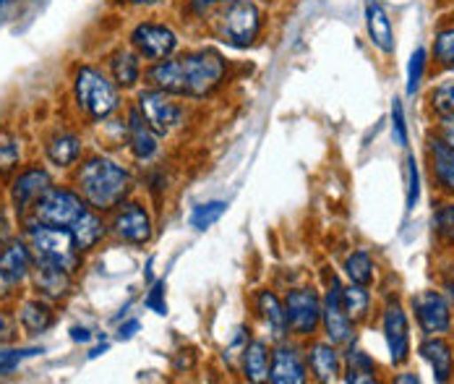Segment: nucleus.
<instances>
[{"mask_svg": "<svg viewBox=\"0 0 454 384\" xmlns=\"http://www.w3.org/2000/svg\"><path fill=\"white\" fill-rule=\"evenodd\" d=\"M368 306H371V295H368V288L365 286H356L350 283L348 288H342V309L345 314L358 325L368 317Z\"/></svg>", "mask_w": 454, "mask_h": 384, "instance_id": "29", "label": "nucleus"}, {"mask_svg": "<svg viewBox=\"0 0 454 384\" xmlns=\"http://www.w3.org/2000/svg\"><path fill=\"white\" fill-rule=\"evenodd\" d=\"M29 240L32 248L37 251V259L43 262H52L63 270H71L76 264V243L71 231L66 228H52V225H35L29 228Z\"/></svg>", "mask_w": 454, "mask_h": 384, "instance_id": "7", "label": "nucleus"}, {"mask_svg": "<svg viewBox=\"0 0 454 384\" xmlns=\"http://www.w3.org/2000/svg\"><path fill=\"white\" fill-rule=\"evenodd\" d=\"M321 325L332 345H348L356 337V322L342 309V286L337 278H332L326 295L321 301Z\"/></svg>", "mask_w": 454, "mask_h": 384, "instance_id": "10", "label": "nucleus"}, {"mask_svg": "<svg viewBox=\"0 0 454 384\" xmlns=\"http://www.w3.org/2000/svg\"><path fill=\"white\" fill-rule=\"evenodd\" d=\"M8 236V223H5V215H3V209H0V243L5 240Z\"/></svg>", "mask_w": 454, "mask_h": 384, "instance_id": "47", "label": "nucleus"}, {"mask_svg": "<svg viewBox=\"0 0 454 384\" xmlns=\"http://www.w3.org/2000/svg\"><path fill=\"white\" fill-rule=\"evenodd\" d=\"M144 306L149 309V311H154V314H168V301H165V280H157L152 290H149V295L144 298Z\"/></svg>", "mask_w": 454, "mask_h": 384, "instance_id": "39", "label": "nucleus"}, {"mask_svg": "<svg viewBox=\"0 0 454 384\" xmlns=\"http://www.w3.org/2000/svg\"><path fill=\"white\" fill-rule=\"evenodd\" d=\"M43 353V348H27V350H19V348H11V350H0V377L11 374L24 358H32Z\"/></svg>", "mask_w": 454, "mask_h": 384, "instance_id": "38", "label": "nucleus"}, {"mask_svg": "<svg viewBox=\"0 0 454 384\" xmlns=\"http://www.w3.org/2000/svg\"><path fill=\"white\" fill-rule=\"evenodd\" d=\"M79 186L94 209H113L131 189V176L107 157H91L79 170Z\"/></svg>", "mask_w": 454, "mask_h": 384, "instance_id": "2", "label": "nucleus"}, {"mask_svg": "<svg viewBox=\"0 0 454 384\" xmlns=\"http://www.w3.org/2000/svg\"><path fill=\"white\" fill-rule=\"evenodd\" d=\"M345 275L350 278V283H356V286H371L373 283V259H371V254L364 251V248H358V251H353L348 259H345Z\"/></svg>", "mask_w": 454, "mask_h": 384, "instance_id": "30", "label": "nucleus"}, {"mask_svg": "<svg viewBox=\"0 0 454 384\" xmlns=\"http://www.w3.org/2000/svg\"><path fill=\"white\" fill-rule=\"evenodd\" d=\"M345 382H376V366L364 350H353L348 356V374Z\"/></svg>", "mask_w": 454, "mask_h": 384, "instance_id": "32", "label": "nucleus"}, {"mask_svg": "<svg viewBox=\"0 0 454 384\" xmlns=\"http://www.w3.org/2000/svg\"><path fill=\"white\" fill-rule=\"evenodd\" d=\"M16 160H19V146L13 145H0V168L5 170V168H13L16 165Z\"/></svg>", "mask_w": 454, "mask_h": 384, "instance_id": "43", "label": "nucleus"}, {"mask_svg": "<svg viewBox=\"0 0 454 384\" xmlns=\"http://www.w3.org/2000/svg\"><path fill=\"white\" fill-rule=\"evenodd\" d=\"M395 382H408V384H418V374H400V377H395Z\"/></svg>", "mask_w": 454, "mask_h": 384, "instance_id": "48", "label": "nucleus"}, {"mask_svg": "<svg viewBox=\"0 0 454 384\" xmlns=\"http://www.w3.org/2000/svg\"><path fill=\"white\" fill-rule=\"evenodd\" d=\"M74 95L79 107L94 118V121H105L110 118L118 105H121V97H118V87L115 82H110L99 68L94 66H82L76 71V79H74Z\"/></svg>", "mask_w": 454, "mask_h": 384, "instance_id": "4", "label": "nucleus"}, {"mask_svg": "<svg viewBox=\"0 0 454 384\" xmlns=\"http://www.w3.org/2000/svg\"><path fill=\"white\" fill-rule=\"evenodd\" d=\"M82 154V139L74 134H58L55 139H50L47 145V160L58 168H68L79 160Z\"/></svg>", "mask_w": 454, "mask_h": 384, "instance_id": "26", "label": "nucleus"}, {"mask_svg": "<svg viewBox=\"0 0 454 384\" xmlns=\"http://www.w3.org/2000/svg\"><path fill=\"white\" fill-rule=\"evenodd\" d=\"M102 233H105V225H102V220L94 212H84L71 225V236H74V243H76L79 251H90L91 246L102 239Z\"/></svg>", "mask_w": 454, "mask_h": 384, "instance_id": "27", "label": "nucleus"}, {"mask_svg": "<svg viewBox=\"0 0 454 384\" xmlns=\"http://www.w3.org/2000/svg\"><path fill=\"white\" fill-rule=\"evenodd\" d=\"M428 102H431V107L436 110V115L454 113V79H444V82H439V84L431 90Z\"/></svg>", "mask_w": 454, "mask_h": 384, "instance_id": "35", "label": "nucleus"}, {"mask_svg": "<svg viewBox=\"0 0 454 384\" xmlns=\"http://www.w3.org/2000/svg\"><path fill=\"white\" fill-rule=\"evenodd\" d=\"M50 189V173L43 168H29L24 170L16 181H13V189H11V199H13V207L16 212L21 215L32 201H37L43 193Z\"/></svg>", "mask_w": 454, "mask_h": 384, "instance_id": "17", "label": "nucleus"}, {"mask_svg": "<svg viewBox=\"0 0 454 384\" xmlns=\"http://www.w3.org/2000/svg\"><path fill=\"white\" fill-rule=\"evenodd\" d=\"M225 209H227V201H220V199L193 207V212H191V228H196V231H207V228H212V225L225 215Z\"/></svg>", "mask_w": 454, "mask_h": 384, "instance_id": "33", "label": "nucleus"}, {"mask_svg": "<svg viewBox=\"0 0 454 384\" xmlns=\"http://www.w3.org/2000/svg\"><path fill=\"white\" fill-rule=\"evenodd\" d=\"M227 0H185V11H188V16H193V19H207V16H212L217 8H223Z\"/></svg>", "mask_w": 454, "mask_h": 384, "instance_id": "40", "label": "nucleus"}, {"mask_svg": "<svg viewBox=\"0 0 454 384\" xmlns=\"http://www.w3.org/2000/svg\"><path fill=\"white\" fill-rule=\"evenodd\" d=\"M129 43L141 60L146 63H160L173 58L181 48V37L170 24L162 21H141L131 29Z\"/></svg>", "mask_w": 454, "mask_h": 384, "instance_id": "5", "label": "nucleus"}, {"mask_svg": "<svg viewBox=\"0 0 454 384\" xmlns=\"http://www.w3.org/2000/svg\"><path fill=\"white\" fill-rule=\"evenodd\" d=\"M420 356L431 364L434 369V382L444 384L452 380L454 374V353L452 345L442 335H428L420 342Z\"/></svg>", "mask_w": 454, "mask_h": 384, "instance_id": "16", "label": "nucleus"}, {"mask_svg": "<svg viewBox=\"0 0 454 384\" xmlns=\"http://www.w3.org/2000/svg\"><path fill=\"white\" fill-rule=\"evenodd\" d=\"M428 162H431V176L436 186L444 193H454V149L444 145L439 137L428 139Z\"/></svg>", "mask_w": 454, "mask_h": 384, "instance_id": "19", "label": "nucleus"}, {"mask_svg": "<svg viewBox=\"0 0 454 384\" xmlns=\"http://www.w3.org/2000/svg\"><path fill=\"white\" fill-rule=\"evenodd\" d=\"M19 322H21V327L29 335H37V333H45L47 327L52 325V311H50V306L43 303V301H27L21 306Z\"/></svg>", "mask_w": 454, "mask_h": 384, "instance_id": "28", "label": "nucleus"}, {"mask_svg": "<svg viewBox=\"0 0 454 384\" xmlns=\"http://www.w3.org/2000/svg\"><path fill=\"white\" fill-rule=\"evenodd\" d=\"M138 110L146 118V123L157 131V134H170L173 129H178L185 118V107L181 102H176V95H168L162 90H144L138 95Z\"/></svg>", "mask_w": 454, "mask_h": 384, "instance_id": "9", "label": "nucleus"}, {"mask_svg": "<svg viewBox=\"0 0 454 384\" xmlns=\"http://www.w3.org/2000/svg\"><path fill=\"white\" fill-rule=\"evenodd\" d=\"M434 231H436V239L447 246H454V201L442 204L436 212H434Z\"/></svg>", "mask_w": 454, "mask_h": 384, "instance_id": "34", "label": "nucleus"}, {"mask_svg": "<svg viewBox=\"0 0 454 384\" xmlns=\"http://www.w3.org/2000/svg\"><path fill=\"white\" fill-rule=\"evenodd\" d=\"M84 212H87L84 199L79 193L68 192V189H52L50 186L35 201V217L43 225H52V228H71Z\"/></svg>", "mask_w": 454, "mask_h": 384, "instance_id": "6", "label": "nucleus"}, {"mask_svg": "<svg viewBox=\"0 0 454 384\" xmlns=\"http://www.w3.org/2000/svg\"><path fill=\"white\" fill-rule=\"evenodd\" d=\"M309 364L318 382H334L342 374V358L337 353V345L326 342H314L309 348Z\"/></svg>", "mask_w": 454, "mask_h": 384, "instance_id": "21", "label": "nucleus"}, {"mask_svg": "<svg viewBox=\"0 0 454 384\" xmlns=\"http://www.w3.org/2000/svg\"><path fill=\"white\" fill-rule=\"evenodd\" d=\"M418 199H420V178H418V162H415V157L410 154V157H408V212H412V209H415Z\"/></svg>", "mask_w": 454, "mask_h": 384, "instance_id": "41", "label": "nucleus"}, {"mask_svg": "<svg viewBox=\"0 0 454 384\" xmlns=\"http://www.w3.org/2000/svg\"><path fill=\"white\" fill-rule=\"evenodd\" d=\"M71 337H74L76 342H90L91 333L87 327H74V330H71Z\"/></svg>", "mask_w": 454, "mask_h": 384, "instance_id": "45", "label": "nucleus"}, {"mask_svg": "<svg viewBox=\"0 0 454 384\" xmlns=\"http://www.w3.org/2000/svg\"><path fill=\"white\" fill-rule=\"evenodd\" d=\"M392 137H395V145L408 146V123H405V107L400 97L392 99Z\"/></svg>", "mask_w": 454, "mask_h": 384, "instance_id": "37", "label": "nucleus"}, {"mask_svg": "<svg viewBox=\"0 0 454 384\" xmlns=\"http://www.w3.org/2000/svg\"><path fill=\"white\" fill-rule=\"evenodd\" d=\"M285 314L287 330H293V335L311 337L321 325V298L309 288L290 290L285 298Z\"/></svg>", "mask_w": 454, "mask_h": 384, "instance_id": "11", "label": "nucleus"}, {"mask_svg": "<svg viewBox=\"0 0 454 384\" xmlns=\"http://www.w3.org/2000/svg\"><path fill=\"white\" fill-rule=\"evenodd\" d=\"M113 233L123 243L144 246L152 239V220H149L146 209L141 204H123L113 220Z\"/></svg>", "mask_w": 454, "mask_h": 384, "instance_id": "13", "label": "nucleus"}, {"mask_svg": "<svg viewBox=\"0 0 454 384\" xmlns=\"http://www.w3.org/2000/svg\"><path fill=\"white\" fill-rule=\"evenodd\" d=\"M110 76H113L115 87H123V90L137 87L141 76H144L141 58L134 50H115L110 55Z\"/></svg>", "mask_w": 454, "mask_h": 384, "instance_id": "22", "label": "nucleus"}, {"mask_svg": "<svg viewBox=\"0 0 454 384\" xmlns=\"http://www.w3.org/2000/svg\"><path fill=\"white\" fill-rule=\"evenodd\" d=\"M243 372L248 382H264L270 380V353L262 340H254L243 353Z\"/></svg>", "mask_w": 454, "mask_h": 384, "instance_id": "25", "label": "nucleus"}, {"mask_svg": "<svg viewBox=\"0 0 454 384\" xmlns=\"http://www.w3.org/2000/svg\"><path fill=\"white\" fill-rule=\"evenodd\" d=\"M225 76L227 60L223 58V52L212 48L188 50L183 55L152 63L146 71V79L154 90L176 97H191V99L212 95L215 90L223 87Z\"/></svg>", "mask_w": 454, "mask_h": 384, "instance_id": "1", "label": "nucleus"}, {"mask_svg": "<svg viewBox=\"0 0 454 384\" xmlns=\"http://www.w3.org/2000/svg\"><path fill=\"white\" fill-rule=\"evenodd\" d=\"M32 267V256H29V248L19 240L8 243L3 251H0V280L5 286H16L27 278Z\"/></svg>", "mask_w": 454, "mask_h": 384, "instance_id": "20", "label": "nucleus"}, {"mask_svg": "<svg viewBox=\"0 0 454 384\" xmlns=\"http://www.w3.org/2000/svg\"><path fill=\"white\" fill-rule=\"evenodd\" d=\"M306 361L295 345H287L279 340V345L272 353V366H270V382L274 384H303L306 382Z\"/></svg>", "mask_w": 454, "mask_h": 384, "instance_id": "14", "label": "nucleus"}, {"mask_svg": "<svg viewBox=\"0 0 454 384\" xmlns=\"http://www.w3.org/2000/svg\"><path fill=\"white\" fill-rule=\"evenodd\" d=\"M138 327H141V325H138V319H131V322H126V325L118 330V337H121V340H131V337L138 333Z\"/></svg>", "mask_w": 454, "mask_h": 384, "instance_id": "44", "label": "nucleus"}, {"mask_svg": "<svg viewBox=\"0 0 454 384\" xmlns=\"http://www.w3.org/2000/svg\"><path fill=\"white\" fill-rule=\"evenodd\" d=\"M426 63H428L426 48L412 50L408 63V95H415L420 90V82H423V74H426Z\"/></svg>", "mask_w": 454, "mask_h": 384, "instance_id": "36", "label": "nucleus"}, {"mask_svg": "<svg viewBox=\"0 0 454 384\" xmlns=\"http://www.w3.org/2000/svg\"><path fill=\"white\" fill-rule=\"evenodd\" d=\"M412 311L420 333L428 335H447L452 330V303L439 290H420L412 295Z\"/></svg>", "mask_w": 454, "mask_h": 384, "instance_id": "8", "label": "nucleus"}, {"mask_svg": "<svg viewBox=\"0 0 454 384\" xmlns=\"http://www.w3.org/2000/svg\"><path fill=\"white\" fill-rule=\"evenodd\" d=\"M256 309L259 314L264 317L267 327H270V335L274 340H285L287 335V314H285V303L274 295L272 290H262L256 295Z\"/></svg>", "mask_w": 454, "mask_h": 384, "instance_id": "24", "label": "nucleus"}, {"mask_svg": "<svg viewBox=\"0 0 454 384\" xmlns=\"http://www.w3.org/2000/svg\"><path fill=\"white\" fill-rule=\"evenodd\" d=\"M131 5H141V8H154V5H162L165 0H129Z\"/></svg>", "mask_w": 454, "mask_h": 384, "instance_id": "46", "label": "nucleus"}, {"mask_svg": "<svg viewBox=\"0 0 454 384\" xmlns=\"http://www.w3.org/2000/svg\"><path fill=\"white\" fill-rule=\"evenodd\" d=\"M35 286L37 290L47 295V298H63L68 288H71V278L68 270L52 264V262H43L37 259V270H35Z\"/></svg>", "mask_w": 454, "mask_h": 384, "instance_id": "23", "label": "nucleus"}, {"mask_svg": "<svg viewBox=\"0 0 454 384\" xmlns=\"http://www.w3.org/2000/svg\"><path fill=\"white\" fill-rule=\"evenodd\" d=\"M384 340L389 348V361L395 366H405L410 361V325L400 301H389L384 306Z\"/></svg>", "mask_w": 454, "mask_h": 384, "instance_id": "12", "label": "nucleus"}, {"mask_svg": "<svg viewBox=\"0 0 454 384\" xmlns=\"http://www.w3.org/2000/svg\"><path fill=\"white\" fill-rule=\"evenodd\" d=\"M126 137H129V146L137 154V160H152L157 154V131L146 123V118L141 115V110L134 107L129 113V123H126Z\"/></svg>", "mask_w": 454, "mask_h": 384, "instance_id": "18", "label": "nucleus"}, {"mask_svg": "<svg viewBox=\"0 0 454 384\" xmlns=\"http://www.w3.org/2000/svg\"><path fill=\"white\" fill-rule=\"evenodd\" d=\"M439 139L444 142V145H450L454 149V113H447V115H439Z\"/></svg>", "mask_w": 454, "mask_h": 384, "instance_id": "42", "label": "nucleus"}, {"mask_svg": "<svg viewBox=\"0 0 454 384\" xmlns=\"http://www.w3.org/2000/svg\"><path fill=\"white\" fill-rule=\"evenodd\" d=\"M434 63L442 71H454V24L442 27L434 37Z\"/></svg>", "mask_w": 454, "mask_h": 384, "instance_id": "31", "label": "nucleus"}, {"mask_svg": "<svg viewBox=\"0 0 454 384\" xmlns=\"http://www.w3.org/2000/svg\"><path fill=\"white\" fill-rule=\"evenodd\" d=\"M364 16L371 45L384 55H392L395 52V27H392V19H389L384 3L381 0H365Z\"/></svg>", "mask_w": 454, "mask_h": 384, "instance_id": "15", "label": "nucleus"}, {"mask_svg": "<svg viewBox=\"0 0 454 384\" xmlns=\"http://www.w3.org/2000/svg\"><path fill=\"white\" fill-rule=\"evenodd\" d=\"M215 35L230 48H251L264 29V13L256 0H227L212 13Z\"/></svg>", "mask_w": 454, "mask_h": 384, "instance_id": "3", "label": "nucleus"}]
</instances>
